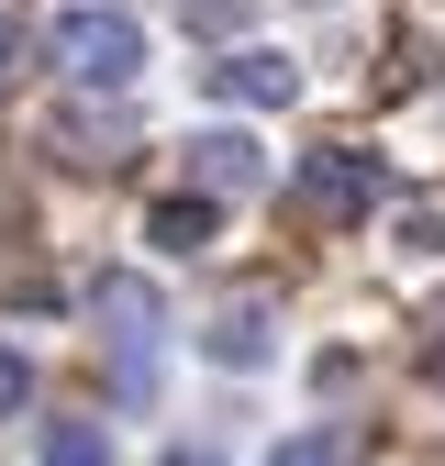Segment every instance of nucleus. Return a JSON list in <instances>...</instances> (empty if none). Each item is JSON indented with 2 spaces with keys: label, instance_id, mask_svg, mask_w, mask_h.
Instances as JSON below:
<instances>
[{
  "label": "nucleus",
  "instance_id": "f257e3e1",
  "mask_svg": "<svg viewBox=\"0 0 445 466\" xmlns=\"http://www.w3.org/2000/svg\"><path fill=\"white\" fill-rule=\"evenodd\" d=\"M56 67L78 89H134L145 78V23L134 12H67L56 23Z\"/></svg>",
  "mask_w": 445,
  "mask_h": 466
},
{
  "label": "nucleus",
  "instance_id": "f03ea898",
  "mask_svg": "<svg viewBox=\"0 0 445 466\" xmlns=\"http://www.w3.org/2000/svg\"><path fill=\"white\" fill-rule=\"evenodd\" d=\"M89 311H100V333H111V344H123V389H145V356H156V333H167L156 278H134V267L89 278Z\"/></svg>",
  "mask_w": 445,
  "mask_h": 466
},
{
  "label": "nucleus",
  "instance_id": "7ed1b4c3",
  "mask_svg": "<svg viewBox=\"0 0 445 466\" xmlns=\"http://www.w3.org/2000/svg\"><path fill=\"white\" fill-rule=\"evenodd\" d=\"M378 200H389V178H378V156H357V145H323L301 167V211L312 222H367Z\"/></svg>",
  "mask_w": 445,
  "mask_h": 466
},
{
  "label": "nucleus",
  "instance_id": "20e7f679",
  "mask_svg": "<svg viewBox=\"0 0 445 466\" xmlns=\"http://www.w3.org/2000/svg\"><path fill=\"white\" fill-rule=\"evenodd\" d=\"M212 100L222 111H290L301 100V67H290V56H278V45H234V56H222V67H212Z\"/></svg>",
  "mask_w": 445,
  "mask_h": 466
},
{
  "label": "nucleus",
  "instance_id": "39448f33",
  "mask_svg": "<svg viewBox=\"0 0 445 466\" xmlns=\"http://www.w3.org/2000/svg\"><path fill=\"white\" fill-rule=\"evenodd\" d=\"M190 178H201L212 200H256V189H267V145L234 134V123H212V134H190Z\"/></svg>",
  "mask_w": 445,
  "mask_h": 466
},
{
  "label": "nucleus",
  "instance_id": "423d86ee",
  "mask_svg": "<svg viewBox=\"0 0 445 466\" xmlns=\"http://www.w3.org/2000/svg\"><path fill=\"white\" fill-rule=\"evenodd\" d=\"M267 322H278L267 300H222L212 333H201V356H212V367H267Z\"/></svg>",
  "mask_w": 445,
  "mask_h": 466
},
{
  "label": "nucleus",
  "instance_id": "0eeeda50",
  "mask_svg": "<svg viewBox=\"0 0 445 466\" xmlns=\"http://www.w3.org/2000/svg\"><path fill=\"white\" fill-rule=\"evenodd\" d=\"M56 156H67V167H123L134 123H123V111H67V123H56Z\"/></svg>",
  "mask_w": 445,
  "mask_h": 466
},
{
  "label": "nucleus",
  "instance_id": "6e6552de",
  "mask_svg": "<svg viewBox=\"0 0 445 466\" xmlns=\"http://www.w3.org/2000/svg\"><path fill=\"white\" fill-rule=\"evenodd\" d=\"M212 222H222V200H212V189L156 200V211H145V245H156V256H201V245H212Z\"/></svg>",
  "mask_w": 445,
  "mask_h": 466
},
{
  "label": "nucleus",
  "instance_id": "1a4fd4ad",
  "mask_svg": "<svg viewBox=\"0 0 445 466\" xmlns=\"http://www.w3.org/2000/svg\"><path fill=\"white\" fill-rule=\"evenodd\" d=\"M45 466H111V433L100 422H45Z\"/></svg>",
  "mask_w": 445,
  "mask_h": 466
},
{
  "label": "nucleus",
  "instance_id": "9d476101",
  "mask_svg": "<svg viewBox=\"0 0 445 466\" xmlns=\"http://www.w3.org/2000/svg\"><path fill=\"white\" fill-rule=\"evenodd\" d=\"M389 233H401V256H445V211H434V200H412Z\"/></svg>",
  "mask_w": 445,
  "mask_h": 466
},
{
  "label": "nucleus",
  "instance_id": "9b49d317",
  "mask_svg": "<svg viewBox=\"0 0 445 466\" xmlns=\"http://www.w3.org/2000/svg\"><path fill=\"white\" fill-rule=\"evenodd\" d=\"M23 400H34V356L0 344V422H23Z\"/></svg>",
  "mask_w": 445,
  "mask_h": 466
},
{
  "label": "nucleus",
  "instance_id": "f8f14e48",
  "mask_svg": "<svg viewBox=\"0 0 445 466\" xmlns=\"http://www.w3.org/2000/svg\"><path fill=\"white\" fill-rule=\"evenodd\" d=\"M245 23H256V0H190V34H212V45L245 34Z\"/></svg>",
  "mask_w": 445,
  "mask_h": 466
},
{
  "label": "nucleus",
  "instance_id": "ddd939ff",
  "mask_svg": "<svg viewBox=\"0 0 445 466\" xmlns=\"http://www.w3.org/2000/svg\"><path fill=\"white\" fill-rule=\"evenodd\" d=\"M267 466H346V433H290Z\"/></svg>",
  "mask_w": 445,
  "mask_h": 466
},
{
  "label": "nucleus",
  "instance_id": "4468645a",
  "mask_svg": "<svg viewBox=\"0 0 445 466\" xmlns=\"http://www.w3.org/2000/svg\"><path fill=\"white\" fill-rule=\"evenodd\" d=\"M23 56H34V45H23V23H12V12H0V89H12V78H23Z\"/></svg>",
  "mask_w": 445,
  "mask_h": 466
},
{
  "label": "nucleus",
  "instance_id": "2eb2a0df",
  "mask_svg": "<svg viewBox=\"0 0 445 466\" xmlns=\"http://www.w3.org/2000/svg\"><path fill=\"white\" fill-rule=\"evenodd\" d=\"M423 378H434V389H445V311H434V322H423Z\"/></svg>",
  "mask_w": 445,
  "mask_h": 466
},
{
  "label": "nucleus",
  "instance_id": "dca6fc26",
  "mask_svg": "<svg viewBox=\"0 0 445 466\" xmlns=\"http://www.w3.org/2000/svg\"><path fill=\"white\" fill-rule=\"evenodd\" d=\"M167 466H212V455H167Z\"/></svg>",
  "mask_w": 445,
  "mask_h": 466
}]
</instances>
